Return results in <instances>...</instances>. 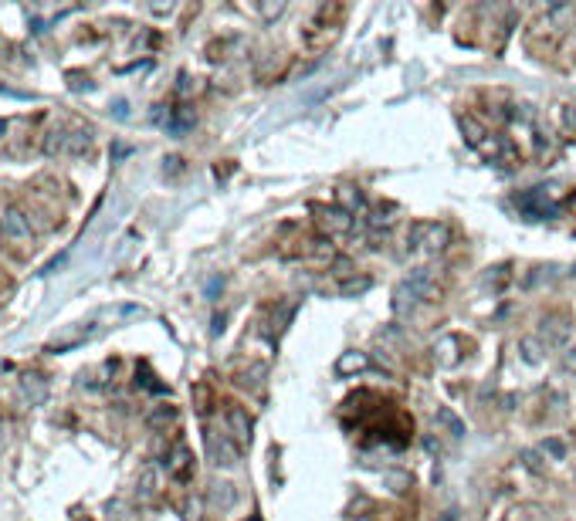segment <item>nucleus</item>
<instances>
[{
    "label": "nucleus",
    "instance_id": "obj_1",
    "mask_svg": "<svg viewBox=\"0 0 576 521\" xmlns=\"http://www.w3.org/2000/svg\"><path fill=\"white\" fill-rule=\"evenodd\" d=\"M312 214H315V224L326 230L329 237H343V234L353 230V214L346 207H322V203H315Z\"/></svg>",
    "mask_w": 576,
    "mask_h": 521
},
{
    "label": "nucleus",
    "instance_id": "obj_2",
    "mask_svg": "<svg viewBox=\"0 0 576 521\" xmlns=\"http://www.w3.org/2000/svg\"><path fill=\"white\" fill-rule=\"evenodd\" d=\"M427 281H431L427 268H417L404 285H397V292H393V311H407V308L417 305V298L427 292Z\"/></svg>",
    "mask_w": 576,
    "mask_h": 521
},
{
    "label": "nucleus",
    "instance_id": "obj_3",
    "mask_svg": "<svg viewBox=\"0 0 576 521\" xmlns=\"http://www.w3.org/2000/svg\"><path fill=\"white\" fill-rule=\"evenodd\" d=\"M444 244H448V227L444 224H414V230L407 234V247H424L431 254H437Z\"/></svg>",
    "mask_w": 576,
    "mask_h": 521
},
{
    "label": "nucleus",
    "instance_id": "obj_4",
    "mask_svg": "<svg viewBox=\"0 0 576 521\" xmlns=\"http://www.w3.org/2000/svg\"><path fill=\"white\" fill-rule=\"evenodd\" d=\"M207 454H210V460L218 464V467H234L237 464V447L224 437V433H218V430H207Z\"/></svg>",
    "mask_w": 576,
    "mask_h": 521
},
{
    "label": "nucleus",
    "instance_id": "obj_5",
    "mask_svg": "<svg viewBox=\"0 0 576 521\" xmlns=\"http://www.w3.org/2000/svg\"><path fill=\"white\" fill-rule=\"evenodd\" d=\"M224 423H227V433L237 440V447L251 444V416H248V410H241V406H227Z\"/></svg>",
    "mask_w": 576,
    "mask_h": 521
},
{
    "label": "nucleus",
    "instance_id": "obj_6",
    "mask_svg": "<svg viewBox=\"0 0 576 521\" xmlns=\"http://www.w3.org/2000/svg\"><path fill=\"white\" fill-rule=\"evenodd\" d=\"M4 234H7V237H14V241H21V244L34 241L31 220H28V214H24V210H17V207H11V210L4 214Z\"/></svg>",
    "mask_w": 576,
    "mask_h": 521
},
{
    "label": "nucleus",
    "instance_id": "obj_7",
    "mask_svg": "<svg viewBox=\"0 0 576 521\" xmlns=\"http://www.w3.org/2000/svg\"><path fill=\"white\" fill-rule=\"evenodd\" d=\"M543 336H546V342H553V345H566V338H570V322H566L563 311L543 315Z\"/></svg>",
    "mask_w": 576,
    "mask_h": 521
},
{
    "label": "nucleus",
    "instance_id": "obj_8",
    "mask_svg": "<svg viewBox=\"0 0 576 521\" xmlns=\"http://www.w3.org/2000/svg\"><path fill=\"white\" fill-rule=\"evenodd\" d=\"M190 471H193V460H190V450L183 444H176L166 454V474L176 477V481H187Z\"/></svg>",
    "mask_w": 576,
    "mask_h": 521
},
{
    "label": "nucleus",
    "instance_id": "obj_9",
    "mask_svg": "<svg viewBox=\"0 0 576 521\" xmlns=\"http://www.w3.org/2000/svg\"><path fill=\"white\" fill-rule=\"evenodd\" d=\"M89 149H92V132L89 129H78V132L68 129V136H64V156H85Z\"/></svg>",
    "mask_w": 576,
    "mask_h": 521
},
{
    "label": "nucleus",
    "instance_id": "obj_10",
    "mask_svg": "<svg viewBox=\"0 0 576 521\" xmlns=\"http://www.w3.org/2000/svg\"><path fill=\"white\" fill-rule=\"evenodd\" d=\"M434 420H437V423H441V427H444V430H448L451 437H465V433H468L465 420H461V416L454 413L451 406H437V410H434Z\"/></svg>",
    "mask_w": 576,
    "mask_h": 521
},
{
    "label": "nucleus",
    "instance_id": "obj_11",
    "mask_svg": "<svg viewBox=\"0 0 576 521\" xmlns=\"http://www.w3.org/2000/svg\"><path fill=\"white\" fill-rule=\"evenodd\" d=\"M21 389L28 393L31 403H45V396H47V383L38 376V372H24V376H21Z\"/></svg>",
    "mask_w": 576,
    "mask_h": 521
},
{
    "label": "nucleus",
    "instance_id": "obj_12",
    "mask_svg": "<svg viewBox=\"0 0 576 521\" xmlns=\"http://www.w3.org/2000/svg\"><path fill=\"white\" fill-rule=\"evenodd\" d=\"M366 366H370V359L363 353H346V355H339L336 372H339V376H349V372H359V369H366Z\"/></svg>",
    "mask_w": 576,
    "mask_h": 521
},
{
    "label": "nucleus",
    "instance_id": "obj_13",
    "mask_svg": "<svg viewBox=\"0 0 576 521\" xmlns=\"http://www.w3.org/2000/svg\"><path fill=\"white\" fill-rule=\"evenodd\" d=\"M64 136H68V129H51L41 142L45 156H64Z\"/></svg>",
    "mask_w": 576,
    "mask_h": 521
},
{
    "label": "nucleus",
    "instance_id": "obj_14",
    "mask_svg": "<svg viewBox=\"0 0 576 521\" xmlns=\"http://www.w3.org/2000/svg\"><path fill=\"white\" fill-rule=\"evenodd\" d=\"M461 132H465V139L471 146H482L485 142V125L478 119H471V115H461Z\"/></svg>",
    "mask_w": 576,
    "mask_h": 521
},
{
    "label": "nucleus",
    "instance_id": "obj_15",
    "mask_svg": "<svg viewBox=\"0 0 576 521\" xmlns=\"http://www.w3.org/2000/svg\"><path fill=\"white\" fill-rule=\"evenodd\" d=\"M136 494H140L142 501H149L156 494V467H146L140 474V481H136Z\"/></svg>",
    "mask_w": 576,
    "mask_h": 521
},
{
    "label": "nucleus",
    "instance_id": "obj_16",
    "mask_svg": "<svg viewBox=\"0 0 576 521\" xmlns=\"http://www.w3.org/2000/svg\"><path fill=\"white\" fill-rule=\"evenodd\" d=\"M519 353H522V359H526L529 366L543 362V345H539L536 338H519Z\"/></svg>",
    "mask_w": 576,
    "mask_h": 521
},
{
    "label": "nucleus",
    "instance_id": "obj_17",
    "mask_svg": "<svg viewBox=\"0 0 576 521\" xmlns=\"http://www.w3.org/2000/svg\"><path fill=\"white\" fill-rule=\"evenodd\" d=\"M190 125H193V112H190L187 105H183V108H176V112H173V122H170V129H173V132H187Z\"/></svg>",
    "mask_w": 576,
    "mask_h": 521
},
{
    "label": "nucleus",
    "instance_id": "obj_18",
    "mask_svg": "<svg viewBox=\"0 0 576 521\" xmlns=\"http://www.w3.org/2000/svg\"><path fill=\"white\" fill-rule=\"evenodd\" d=\"M173 420H176V410H173V406H159V410L149 416V427H166Z\"/></svg>",
    "mask_w": 576,
    "mask_h": 521
},
{
    "label": "nucleus",
    "instance_id": "obj_19",
    "mask_svg": "<svg viewBox=\"0 0 576 521\" xmlns=\"http://www.w3.org/2000/svg\"><path fill=\"white\" fill-rule=\"evenodd\" d=\"M339 200H343V203H346V210H349V214L363 207V197H359V193H353L349 186H343V190H339Z\"/></svg>",
    "mask_w": 576,
    "mask_h": 521
},
{
    "label": "nucleus",
    "instance_id": "obj_20",
    "mask_svg": "<svg viewBox=\"0 0 576 521\" xmlns=\"http://www.w3.org/2000/svg\"><path fill=\"white\" fill-rule=\"evenodd\" d=\"M231 501H234L231 484H214V505H231Z\"/></svg>",
    "mask_w": 576,
    "mask_h": 521
},
{
    "label": "nucleus",
    "instance_id": "obj_21",
    "mask_svg": "<svg viewBox=\"0 0 576 521\" xmlns=\"http://www.w3.org/2000/svg\"><path fill=\"white\" fill-rule=\"evenodd\" d=\"M522 460H526V467H529L532 474H543V460L536 450H522Z\"/></svg>",
    "mask_w": 576,
    "mask_h": 521
},
{
    "label": "nucleus",
    "instance_id": "obj_22",
    "mask_svg": "<svg viewBox=\"0 0 576 521\" xmlns=\"http://www.w3.org/2000/svg\"><path fill=\"white\" fill-rule=\"evenodd\" d=\"M543 450H546V454H549V457H556V460H563V457H566V444H563V440H546V444H543Z\"/></svg>",
    "mask_w": 576,
    "mask_h": 521
},
{
    "label": "nucleus",
    "instance_id": "obj_23",
    "mask_svg": "<svg viewBox=\"0 0 576 521\" xmlns=\"http://www.w3.org/2000/svg\"><path fill=\"white\" fill-rule=\"evenodd\" d=\"M366 288H370V281H366V277H359V281H346L343 294H359V292H366Z\"/></svg>",
    "mask_w": 576,
    "mask_h": 521
},
{
    "label": "nucleus",
    "instance_id": "obj_24",
    "mask_svg": "<svg viewBox=\"0 0 576 521\" xmlns=\"http://www.w3.org/2000/svg\"><path fill=\"white\" fill-rule=\"evenodd\" d=\"M64 258H68V254H55V258L45 264V275H55V271H58V268L64 264Z\"/></svg>",
    "mask_w": 576,
    "mask_h": 521
},
{
    "label": "nucleus",
    "instance_id": "obj_25",
    "mask_svg": "<svg viewBox=\"0 0 576 521\" xmlns=\"http://www.w3.org/2000/svg\"><path fill=\"white\" fill-rule=\"evenodd\" d=\"M563 366L570 369V372H576V349H566V353H563Z\"/></svg>",
    "mask_w": 576,
    "mask_h": 521
},
{
    "label": "nucleus",
    "instance_id": "obj_26",
    "mask_svg": "<svg viewBox=\"0 0 576 521\" xmlns=\"http://www.w3.org/2000/svg\"><path fill=\"white\" fill-rule=\"evenodd\" d=\"M197 511H201V505H197V501H187V515H183V518H187V521H201V515H197Z\"/></svg>",
    "mask_w": 576,
    "mask_h": 521
},
{
    "label": "nucleus",
    "instance_id": "obj_27",
    "mask_svg": "<svg viewBox=\"0 0 576 521\" xmlns=\"http://www.w3.org/2000/svg\"><path fill=\"white\" fill-rule=\"evenodd\" d=\"M281 11H285V4H275V7H271V4H265V7H261V14H265V17H278Z\"/></svg>",
    "mask_w": 576,
    "mask_h": 521
},
{
    "label": "nucleus",
    "instance_id": "obj_28",
    "mask_svg": "<svg viewBox=\"0 0 576 521\" xmlns=\"http://www.w3.org/2000/svg\"><path fill=\"white\" fill-rule=\"evenodd\" d=\"M112 108H115V112H112L115 119H129V105H125V102H115Z\"/></svg>",
    "mask_w": 576,
    "mask_h": 521
},
{
    "label": "nucleus",
    "instance_id": "obj_29",
    "mask_svg": "<svg viewBox=\"0 0 576 521\" xmlns=\"http://www.w3.org/2000/svg\"><path fill=\"white\" fill-rule=\"evenodd\" d=\"M390 224V217H383V214H370V227H387Z\"/></svg>",
    "mask_w": 576,
    "mask_h": 521
},
{
    "label": "nucleus",
    "instance_id": "obj_30",
    "mask_svg": "<svg viewBox=\"0 0 576 521\" xmlns=\"http://www.w3.org/2000/svg\"><path fill=\"white\" fill-rule=\"evenodd\" d=\"M566 125L576 129V105H566Z\"/></svg>",
    "mask_w": 576,
    "mask_h": 521
},
{
    "label": "nucleus",
    "instance_id": "obj_31",
    "mask_svg": "<svg viewBox=\"0 0 576 521\" xmlns=\"http://www.w3.org/2000/svg\"><path fill=\"white\" fill-rule=\"evenodd\" d=\"M4 444H7V420H0V450H4Z\"/></svg>",
    "mask_w": 576,
    "mask_h": 521
},
{
    "label": "nucleus",
    "instance_id": "obj_32",
    "mask_svg": "<svg viewBox=\"0 0 576 521\" xmlns=\"http://www.w3.org/2000/svg\"><path fill=\"white\" fill-rule=\"evenodd\" d=\"M218 288H220V277H214V281H210V285H207V294H210V298H214V294H218Z\"/></svg>",
    "mask_w": 576,
    "mask_h": 521
},
{
    "label": "nucleus",
    "instance_id": "obj_33",
    "mask_svg": "<svg viewBox=\"0 0 576 521\" xmlns=\"http://www.w3.org/2000/svg\"><path fill=\"white\" fill-rule=\"evenodd\" d=\"M4 237H7V234H4V220H0V241H4Z\"/></svg>",
    "mask_w": 576,
    "mask_h": 521
},
{
    "label": "nucleus",
    "instance_id": "obj_34",
    "mask_svg": "<svg viewBox=\"0 0 576 521\" xmlns=\"http://www.w3.org/2000/svg\"><path fill=\"white\" fill-rule=\"evenodd\" d=\"M78 521H92V518H78Z\"/></svg>",
    "mask_w": 576,
    "mask_h": 521
},
{
    "label": "nucleus",
    "instance_id": "obj_35",
    "mask_svg": "<svg viewBox=\"0 0 576 521\" xmlns=\"http://www.w3.org/2000/svg\"><path fill=\"white\" fill-rule=\"evenodd\" d=\"M0 132H4V122H0Z\"/></svg>",
    "mask_w": 576,
    "mask_h": 521
},
{
    "label": "nucleus",
    "instance_id": "obj_36",
    "mask_svg": "<svg viewBox=\"0 0 576 521\" xmlns=\"http://www.w3.org/2000/svg\"><path fill=\"white\" fill-rule=\"evenodd\" d=\"M359 521H370V518H359Z\"/></svg>",
    "mask_w": 576,
    "mask_h": 521
}]
</instances>
